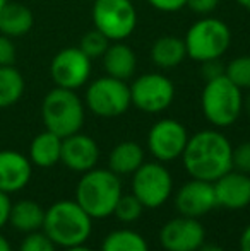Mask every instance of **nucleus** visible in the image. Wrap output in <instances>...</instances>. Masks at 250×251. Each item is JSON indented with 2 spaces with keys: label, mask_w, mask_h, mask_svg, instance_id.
I'll return each instance as SVG.
<instances>
[{
  "label": "nucleus",
  "mask_w": 250,
  "mask_h": 251,
  "mask_svg": "<svg viewBox=\"0 0 250 251\" xmlns=\"http://www.w3.org/2000/svg\"><path fill=\"white\" fill-rule=\"evenodd\" d=\"M110 43L111 41L108 40L105 34H101L98 29H93V31H87V33L81 38L79 48L86 53L91 60H96L105 55V51H107Z\"/></svg>",
  "instance_id": "28"
},
{
  "label": "nucleus",
  "mask_w": 250,
  "mask_h": 251,
  "mask_svg": "<svg viewBox=\"0 0 250 251\" xmlns=\"http://www.w3.org/2000/svg\"><path fill=\"white\" fill-rule=\"evenodd\" d=\"M93 24L110 41H125L137 26V10L130 0H94Z\"/></svg>",
  "instance_id": "8"
},
{
  "label": "nucleus",
  "mask_w": 250,
  "mask_h": 251,
  "mask_svg": "<svg viewBox=\"0 0 250 251\" xmlns=\"http://www.w3.org/2000/svg\"><path fill=\"white\" fill-rule=\"evenodd\" d=\"M132 106L144 113H161L175 100V86L171 79L158 72L142 74L129 84Z\"/></svg>",
  "instance_id": "10"
},
{
  "label": "nucleus",
  "mask_w": 250,
  "mask_h": 251,
  "mask_svg": "<svg viewBox=\"0 0 250 251\" xmlns=\"http://www.w3.org/2000/svg\"><path fill=\"white\" fill-rule=\"evenodd\" d=\"M237 3H238L240 7H244V9L250 10V0H237Z\"/></svg>",
  "instance_id": "41"
},
{
  "label": "nucleus",
  "mask_w": 250,
  "mask_h": 251,
  "mask_svg": "<svg viewBox=\"0 0 250 251\" xmlns=\"http://www.w3.org/2000/svg\"><path fill=\"white\" fill-rule=\"evenodd\" d=\"M87 2H94V0H87Z\"/></svg>",
  "instance_id": "43"
},
{
  "label": "nucleus",
  "mask_w": 250,
  "mask_h": 251,
  "mask_svg": "<svg viewBox=\"0 0 250 251\" xmlns=\"http://www.w3.org/2000/svg\"><path fill=\"white\" fill-rule=\"evenodd\" d=\"M26 82L14 65L0 67V109L10 108L23 98Z\"/></svg>",
  "instance_id": "24"
},
{
  "label": "nucleus",
  "mask_w": 250,
  "mask_h": 251,
  "mask_svg": "<svg viewBox=\"0 0 250 251\" xmlns=\"http://www.w3.org/2000/svg\"><path fill=\"white\" fill-rule=\"evenodd\" d=\"M151 62L160 69H175L178 67L185 58H187V50L182 38L178 36H161L154 40L149 50Z\"/></svg>",
  "instance_id": "20"
},
{
  "label": "nucleus",
  "mask_w": 250,
  "mask_h": 251,
  "mask_svg": "<svg viewBox=\"0 0 250 251\" xmlns=\"http://www.w3.org/2000/svg\"><path fill=\"white\" fill-rule=\"evenodd\" d=\"M33 164L29 157L17 151H0V192H21L29 183Z\"/></svg>",
  "instance_id": "17"
},
{
  "label": "nucleus",
  "mask_w": 250,
  "mask_h": 251,
  "mask_svg": "<svg viewBox=\"0 0 250 251\" xmlns=\"http://www.w3.org/2000/svg\"><path fill=\"white\" fill-rule=\"evenodd\" d=\"M65 251H94V250L87 248L86 245H81V246H72V248H65Z\"/></svg>",
  "instance_id": "39"
},
{
  "label": "nucleus",
  "mask_w": 250,
  "mask_h": 251,
  "mask_svg": "<svg viewBox=\"0 0 250 251\" xmlns=\"http://www.w3.org/2000/svg\"><path fill=\"white\" fill-rule=\"evenodd\" d=\"M187 142V128L173 118L156 122L147 133V149L160 162H170L182 157Z\"/></svg>",
  "instance_id": "12"
},
{
  "label": "nucleus",
  "mask_w": 250,
  "mask_h": 251,
  "mask_svg": "<svg viewBox=\"0 0 250 251\" xmlns=\"http://www.w3.org/2000/svg\"><path fill=\"white\" fill-rule=\"evenodd\" d=\"M101 60H103L107 75L125 80V82L130 77H134L137 70L136 51L129 45H125L124 41H111L105 55L101 56Z\"/></svg>",
  "instance_id": "18"
},
{
  "label": "nucleus",
  "mask_w": 250,
  "mask_h": 251,
  "mask_svg": "<svg viewBox=\"0 0 250 251\" xmlns=\"http://www.w3.org/2000/svg\"><path fill=\"white\" fill-rule=\"evenodd\" d=\"M144 162V151L134 140L117 144L108 155V169L118 176L134 175Z\"/></svg>",
  "instance_id": "21"
},
{
  "label": "nucleus",
  "mask_w": 250,
  "mask_h": 251,
  "mask_svg": "<svg viewBox=\"0 0 250 251\" xmlns=\"http://www.w3.org/2000/svg\"><path fill=\"white\" fill-rule=\"evenodd\" d=\"M43 232L63 250L81 246L93 232V219L76 200H58L45 210Z\"/></svg>",
  "instance_id": "2"
},
{
  "label": "nucleus",
  "mask_w": 250,
  "mask_h": 251,
  "mask_svg": "<svg viewBox=\"0 0 250 251\" xmlns=\"http://www.w3.org/2000/svg\"><path fill=\"white\" fill-rule=\"evenodd\" d=\"M231 154L233 147L223 133L218 130H200L189 137L182 161L192 178L214 183L233 169Z\"/></svg>",
  "instance_id": "1"
},
{
  "label": "nucleus",
  "mask_w": 250,
  "mask_h": 251,
  "mask_svg": "<svg viewBox=\"0 0 250 251\" xmlns=\"http://www.w3.org/2000/svg\"><path fill=\"white\" fill-rule=\"evenodd\" d=\"M45 208L34 200H19L10 207L9 222L19 232H36L43 229Z\"/></svg>",
  "instance_id": "23"
},
{
  "label": "nucleus",
  "mask_w": 250,
  "mask_h": 251,
  "mask_svg": "<svg viewBox=\"0 0 250 251\" xmlns=\"http://www.w3.org/2000/svg\"><path fill=\"white\" fill-rule=\"evenodd\" d=\"M84 106L100 118H117L132 106L130 89L125 80L105 75L87 86Z\"/></svg>",
  "instance_id": "7"
},
{
  "label": "nucleus",
  "mask_w": 250,
  "mask_h": 251,
  "mask_svg": "<svg viewBox=\"0 0 250 251\" xmlns=\"http://www.w3.org/2000/svg\"><path fill=\"white\" fill-rule=\"evenodd\" d=\"M0 251H12V248H10L9 241H7L5 238H3L2 234H0Z\"/></svg>",
  "instance_id": "38"
},
{
  "label": "nucleus",
  "mask_w": 250,
  "mask_h": 251,
  "mask_svg": "<svg viewBox=\"0 0 250 251\" xmlns=\"http://www.w3.org/2000/svg\"><path fill=\"white\" fill-rule=\"evenodd\" d=\"M204 118L216 128L231 126L244 111V94L226 75L206 80L200 96Z\"/></svg>",
  "instance_id": "4"
},
{
  "label": "nucleus",
  "mask_w": 250,
  "mask_h": 251,
  "mask_svg": "<svg viewBox=\"0 0 250 251\" xmlns=\"http://www.w3.org/2000/svg\"><path fill=\"white\" fill-rule=\"evenodd\" d=\"M93 60L79 47L63 48L50 63V77L57 87L76 91L83 87L91 77Z\"/></svg>",
  "instance_id": "11"
},
{
  "label": "nucleus",
  "mask_w": 250,
  "mask_h": 251,
  "mask_svg": "<svg viewBox=\"0 0 250 251\" xmlns=\"http://www.w3.org/2000/svg\"><path fill=\"white\" fill-rule=\"evenodd\" d=\"M34 26V16L29 7L19 2H7L0 10V34L9 38H21Z\"/></svg>",
  "instance_id": "19"
},
{
  "label": "nucleus",
  "mask_w": 250,
  "mask_h": 251,
  "mask_svg": "<svg viewBox=\"0 0 250 251\" xmlns=\"http://www.w3.org/2000/svg\"><path fill=\"white\" fill-rule=\"evenodd\" d=\"M220 5V0H187V5L192 12L199 14V16H207V14L214 12L216 7Z\"/></svg>",
  "instance_id": "32"
},
{
  "label": "nucleus",
  "mask_w": 250,
  "mask_h": 251,
  "mask_svg": "<svg viewBox=\"0 0 250 251\" xmlns=\"http://www.w3.org/2000/svg\"><path fill=\"white\" fill-rule=\"evenodd\" d=\"M244 109L247 111V115L250 116V91L247 96H244Z\"/></svg>",
  "instance_id": "40"
},
{
  "label": "nucleus",
  "mask_w": 250,
  "mask_h": 251,
  "mask_svg": "<svg viewBox=\"0 0 250 251\" xmlns=\"http://www.w3.org/2000/svg\"><path fill=\"white\" fill-rule=\"evenodd\" d=\"M197 251H224L220 245H214V243H204Z\"/></svg>",
  "instance_id": "37"
},
{
  "label": "nucleus",
  "mask_w": 250,
  "mask_h": 251,
  "mask_svg": "<svg viewBox=\"0 0 250 251\" xmlns=\"http://www.w3.org/2000/svg\"><path fill=\"white\" fill-rule=\"evenodd\" d=\"M224 75L242 91H250V55H242L224 65Z\"/></svg>",
  "instance_id": "26"
},
{
  "label": "nucleus",
  "mask_w": 250,
  "mask_h": 251,
  "mask_svg": "<svg viewBox=\"0 0 250 251\" xmlns=\"http://www.w3.org/2000/svg\"><path fill=\"white\" fill-rule=\"evenodd\" d=\"M62 139L50 130L38 133L29 146V161L38 168H52L60 162Z\"/></svg>",
  "instance_id": "22"
},
{
  "label": "nucleus",
  "mask_w": 250,
  "mask_h": 251,
  "mask_svg": "<svg viewBox=\"0 0 250 251\" xmlns=\"http://www.w3.org/2000/svg\"><path fill=\"white\" fill-rule=\"evenodd\" d=\"M160 243L167 251H197L206 243V231L199 219L180 215L161 227Z\"/></svg>",
  "instance_id": "13"
},
{
  "label": "nucleus",
  "mask_w": 250,
  "mask_h": 251,
  "mask_svg": "<svg viewBox=\"0 0 250 251\" xmlns=\"http://www.w3.org/2000/svg\"><path fill=\"white\" fill-rule=\"evenodd\" d=\"M173 190L171 175L160 161L142 162L132 175V193L144 208H158L167 203Z\"/></svg>",
  "instance_id": "9"
},
{
  "label": "nucleus",
  "mask_w": 250,
  "mask_h": 251,
  "mask_svg": "<svg viewBox=\"0 0 250 251\" xmlns=\"http://www.w3.org/2000/svg\"><path fill=\"white\" fill-rule=\"evenodd\" d=\"M101 251H149L146 239L136 231H111L101 243Z\"/></svg>",
  "instance_id": "25"
},
{
  "label": "nucleus",
  "mask_w": 250,
  "mask_h": 251,
  "mask_svg": "<svg viewBox=\"0 0 250 251\" xmlns=\"http://www.w3.org/2000/svg\"><path fill=\"white\" fill-rule=\"evenodd\" d=\"M202 75L206 80H213L216 77L224 75V65L218 60H209V62H202Z\"/></svg>",
  "instance_id": "34"
},
{
  "label": "nucleus",
  "mask_w": 250,
  "mask_h": 251,
  "mask_svg": "<svg viewBox=\"0 0 250 251\" xmlns=\"http://www.w3.org/2000/svg\"><path fill=\"white\" fill-rule=\"evenodd\" d=\"M19 251H57V245L45 232H29L21 243Z\"/></svg>",
  "instance_id": "29"
},
{
  "label": "nucleus",
  "mask_w": 250,
  "mask_h": 251,
  "mask_svg": "<svg viewBox=\"0 0 250 251\" xmlns=\"http://www.w3.org/2000/svg\"><path fill=\"white\" fill-rule=\"evenodd\" d=\"M7 2H9V0H0V10L3 9V5H5Z\"/></svg>",
  "instance_id": "42"
},
{
  "label": "nucleus",
  "mask_w": 250,
  "mask_h": 251,
  "mask_svg": "<svg viewBox=\"0 0 250 251\" xmlns=\"http://www.w3.org/2000/svg\"><path fill=\"white\" fill-rule=\"evenodd\" d=\"M214 185L216 203L230 210H240L250 203V175L231 169L218 178Z\"/></svg>",
  "instance_id": "16"
},
{
  "label": "nucleus",
  "mask_w": 250,
  "mask_h": 251,
  "mask_svg": "<svg viewBox=\"0 0 250 251\" xmlns=\"http://www.w3.org/2000/svg\"><path fill=\"white\" fill-rule=\"evenodd\" d=\"M142 210H144V205L137 200V197L134 193H130V195H124L122 193V197L117 201V207H115L113 214L117 215V219L120 222L130 224V222H136L142 215Z\"/></svg>",
  "instance_id": "27"
},
{
  "label": "nucleus",
  "mask_w": 250,
  "mask_h": 251,
  "mask_svg": "<svg viewBox=\"0 0 250 251\" xmlns=\"http://www.w3.org/2000/svg\"><path fill=\"white\" fill-rule=\"evenodd\" d=\"M231 161H233V169L250 175V140L242 142L238 147H233Z\"/></svg>",
  "instance_id": "30"
},
{
  "label": "nucleus",
  "mask_w": 250,
  "mask_h": 251,
  "mask_svg": "<svg viewBox=\"0 0 250 251\" xmlns=\"http://www.w3.org/2000/svg\"><path fill=\"white\" fill-rule=\"evenodd\" d=\"M86 108L76 91L55 86L41 102V118L45 128L60 139L81 132L84 125Z\"/></svg>",
  "instance_id": "5"
},
{
  "label": "nucleus",
  "mask_w": 250,
  "mask_h": 251,
  "mask_svg": "<svg viewBox=\"0 0 250 251\" xmlns=\"http://www.w3.org/2000/svg\"><path fill=\"white\" fill-rule=\"evenodd\" d=\"M187 56L194 62L218 60L231 45V31L226 23L216 17H202L189 27L184 38Z\"/></svg>",
  "instance_id": "6"
},
{
  "label": "nucleus",
  "mask_w": 250,
  "mask_h": 251,
  "mask_svg": "<svg viewBox=\"0 0 250 251\" xmlns=\"http://www.w3.org/2000/svg\"><path fill=\"white\" fill-rule=\"evenodd\" d=\"M10 207H12V201L9 200V195L3 193V192H0V229L9 222Z\"/></svg>",
  "instance_id": "35"
},
{
  "label": "nucleus",
  "mask_w": 250,
  "mask_h": 251,
  "mask_svg": "<svg viewBox=\"0 0 250 251\" xmlns=\"http://www.w3.org/2000/svg\"><path fill=\"white\" fill-rule=\"evenodd\" d=\"M147 3L160 12H178L187 5V0H147Z\"/></svg>",
  "instance_id": "33"
},
{
  "label": "nucleus",
  "mask_w": 250,
  "mask_h": 251,
  "mask_svg": "<svg viewBox=\"0 0 250 251\" xmlns=\"http://www.w3.org/2000/svg\"><path fill=\"white\" fill-rule=\"evenodd\" d=\"M175 207H177L178 214L185 215V217L199 219L209 214L214 207H218L214 185L211 181L192 178L177 192Z\"/></svg>",
  "instance_id": "14"
},
{
  "label": "nucleus",
  "mask_w": 250,
  "mask_h": 251,
  "mask_svg": "<svg viewBox=\"0 0 250 251\" xmlns=\"http://www.w3.org/2000/svg\"><path fill=\"white\" fill-rule=\"evenodd\" d=\"M100 159V147L89 135L77 132L62 139L60 162L77 173H86L96 166Z\"/></svg>",
  "instance_id": "15"
},
{
  "label": "nucleus",
  "mask_w": 250,
  "mask_h": 251,
  "mask_svg": "<svg viewBox=\"0 0 250 251\" xmlns=\"http://www.w3.org/2000/svg\"><path fill=\"white\" fill-rule=\"evenodd\" d=\"M120 197V176L110 169H89L83 175L76 188V201L91 219H107L113 215Z\"/></svg>",
  "instance_id": "3"
},
{
  "label": "nucleus",
  "mask_w": 250,
  "mask_h": 251,
  "mask_svg": "<svg viewBox=\"0 0 250 251\" xmlns=\"http://www.w3.org/2000/svg\"><path fill=\"white\" fill-rule=\"evenodd\" d=\"M16 45H14L12 38L0 34V67L14 65L16 62Z\"/></svg>",
  "instance_id": "31"
},
{
  "label": "nucleus",
  "mask_w": 250,
  "mask_h": 251,
  "mask_svg": "<svg viewBox=\"0 0 250 251\" xmlns=\"http://www.w3.org/2000/svg\"><path fill=\"white\" fill-rule=\"evenodd\" d=\"M240 251H250V224L244 229L240 236Z\"/></svg>",
  "instance_id": "36"
}]
</instances>
